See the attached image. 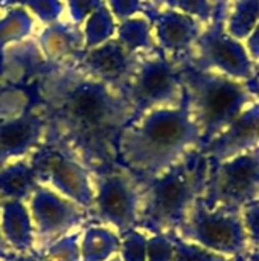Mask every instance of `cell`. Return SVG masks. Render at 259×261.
<instances>
[{
    "mask_svg": "<svg viewBox=\"0 0 259 261\" xmlns=\"http://www.w3.org/2000/svg\"><path fill=\"white\" fill-rule=\"evenodd\" d=\"M37 96L49 135L93 173L118 164L119 138L133 121V110L119 90L67 63L47 64L37 80Z\"/></svg>",
    "mask_w": 259,
    "mask_h": 261,
    "instance_id": "1",
    "label": "cell"
},
{
    "mask_svg": "<svg viewBox=\"0 0 259 261\" xmlns=\"http://www.w3.org/2000/svg\"><path fill=\"white\" fill-rule=\"evenodd\" d=\"M202 147L185 95L177 107L156 109L133 119L119 138L118 162L145 182Z\"/></svg>",
    "mask_w": 259,
    "mask_h": 261,
    "instance_id": "2",
    "label": "cell"
},
{
    "mask_svg": "<svg viewBox=\"0 0 259 261\" xmlns=\"http://www.w3.org/2000/svg\"><path fill=\"white\" fill-rule=\"evenodd\" d=\"M209 168V158L195 148L162 174L142 182L137 228L147 234L176 232L203 196Z\"/></svg>",
    "mask_w": 259,
    "mask_h": 261,
    "instance_id": "3",
    "label": "cell"
},
{
    "mask_svg": "<svg viewBox=\"0 0 259 261\" xmlns=\"http://www.w3.org/2000/svg\"><path fill=\"white\" fill-rule=\"evenodd\" d=\"M180 66L189 113L195 122L203 145L226 130L249 106L256 102L246 81L234 80L214 70H198L189 64Z\"/></svg>",
    "mask_w": 259,
    "mask_h": 261,
    "instance_id": "4",
    "label": "cell"
},
{
    "mask_svg": "<svg viewBox=\"0 0 259 261\" xmlns=\"http://www.w3.org/2000/svg\"><path fill=\"white\" fill-rule=\"evenodd\" d=\"M122 95L133 110V119L156 109L177 107L185 99L180 66L159 46L140 50Z\"/></svg>",
    "mask_w": 259,
    "mask_h": 261,
    "instance_id": "5",
    "label": "cell"
},
{
    "mask_svg": "<svg viewBox=\"0 0 259 261\" xmlns=\"http://www.w3.org/2000/svg\"><path fill=\"white\" fill-rule=\"evenodd\" d=\"M229 5H214V14L208 26L195 40L191 52L177 63L189 64L198 70H214L238 81H250L255 76V63L247 49L226 31Z\"/></svg>",
    "mask_w": 259,
    "mask_h": 261,
    "instance_id": "6",
    "label": "cell"
},
{
    "mask_svg": "<svg viewBox=\"0 0 259 261\" xmlns=\"http://www.w3.org/2000/svg\"><path fill=\"white\" fill-rule=\"evenodd\" d=\"M176 234L185 242L240 260L250 249L243 213L227 208L209 210L202 197L194 203Z\"/></svg>",
    "mask_w": 259,
    "mask_h": 261,
    "instance_id": "7",
    "label": "cell"
},
{
    "mask_svg": "<svg viewBox=\"0 0 259 261\" xmlns=\"http://www.w3.org/2000/svg\"><path fill=\"white\" fill-rule=\"evenodd\" d=\"M95 202L90 217L122 234L137 228L142 206V182L119 162L95 171Z\"/></svg>",
    "mask_w": 259,
    "mask_h": 261,
    "instance_id": "8",
    "label": "cell"
},
{
    "mask_svg": "<svg viewBox=\"0 0 259 261\" xmlns=\"http://www.w3.org/2000/svg\"><path fill=\"white\" fill-rule=\"evenodd\" d=\"M29 159L41 185L55 190L90 213L95 202V176L72 150L49 135Z\"/></svg>",
    "mask_w": 259,
    "mask_h": 261,
    "instance_id": "9",
    "label": "cell"
},
{
    "mask_svg": "<svg viewBox=\"0 0 259 261\" xmlns=\"http://www.w3.org/2000/svg\"><path fill=\"white\" fill-rule=\"evenodd\" d=\"M203 203L209 210L241 211L259 200V147L234 159L211 164Z\"/></svg>",
    "mask_w": 259,
    "mask_h": 261,
    "instance_id": "10",
    "label": "cell"
},
{
    "mask_svg": "<svg viewBox=\"0 0 259 261\" xmlns=\"http://www.w3.org/2000/svg\"><path fill=\"white\" fill-rule=\"evenodd\" d=\"M26 203L35 229L37 251H43L58 239L79 231L90 217L85 208L41 184Z\"/></svg>",
    "mask_w": 259,
    "mask_h": 261,
    "instance_id": "11",
    "label": "cell"
},
{
    "mask_svg": "<svg viewBox=\"0 0 259 261\" xmlns=\"http://www.w3.org/2000/svg\"><path fill=\"white\" fill-rule=\"evenodd\" d=\"M47 136L49 122L38 99L20 113L0 118V167L31 158Z\"/></svg>",
    "mask_w": 259,
    "mask_h": 261,
    "instance_id": "12",
    "label": "cell"
},
{
    "mask_svg": "<svg viewBox=\"0 0 259 261\" xmlns=\"http://www.w3.org/2000/svg\"><path fill=\"white\" fill-rule=\"evenodd\" d=\"M142 12L156 29L157 46L176 63L191 52L203 31V21L174 8L160 11L151 2H145Z\"/></svg>",
    "mask_w": 259,
    "mask_h": 261,
    "instance_id": "13",
    "label": "cell"
},
{
    "mask_svg": "<svg viewBox=\"0 0 259 261\" xmlns=\"http://www.w3.org/2000/svg\"><path fill=\"white\" fill-rule=\"evenodd\" d=\"M139 52H128L119 40H108L99 46L84 49L75 64L87 75L111 86L122 93L137 64Z\"/></svg>",
    "mask_w": 259,
    "mask_h": 261,
    "instance_id": "14",
    "label": "cell"
},
{
    "mask_svg": "<svg viewBox=\"0 0 259 261\" xmlns=\"http://www.w3.org/2000/svg\"><path fill=\"white\" fill-rule=\"evenodd\" d=\"M259 147V101L249 106L226 130L200 150L211 164H220Z\"/></svg>",
    "mask_w": 259,
    "mask_h": 261,
    "instance_id": "15",
    "label": "cell"
},
{
    "mask_svg": "<svg viewBox=\"0 0 259 261\" xmlns=\"http://www.w3.org/2000/svg\"><path fill=\"white\" fill-rule=\"evenodd\" d=\"M43 57L49 66L75 63L85 49V37L79 26L55 21L37 38Z\"/></svg>",
    "mask_w": 259,
    "mask_h": 261,
    "instance_id": "16",
    "label": "cell"
},
{
    "mask_svg": "<svg viewBox=\"0 0 259 261\" xmlns=\"http://www.w3.org/2000/svg\"><path fill=\"white\" fill-rule=\"evenodd\" d=\"M0 231L6 245L14 254H27L37 251L35 229L26 202H2Z\"/></svg>",
    "mask_w": 259,
    "mask_h": 261,
    "instance_id": "17",
    "label": "cell"
},
{
    "mask_svg": "<svg viewBox=\"0 0 259 261\" xmlns=\"http://www.w3.org/2000/svg\"><path fill=\"white\" fill-rule=\"evenodd\" d=\"M38 185L40 179L29 158L0 167V202H27Z\"/></svg>",
    "mask_w": 259,
    "mask_h": 261,
    "instance_id": "18",
    "label": "cell"
},
{
    "mask_svg": "<svg viewBox=\"0 0 259 261\" xmlns=\"http://www.w3.org/2000/svg\"><path fill=\"white\" fill-rule=\"evenodd\" d=\"M121 234L113 228L93 223L84 226L79 232L81 261H107L118 255Z\"/></svg>",
    "mask_w": 259,
    "mask_h": 261,
    "instance_id": "19",
    "label": "cell"
},
{
    "mask_svg": "<svg viewBox=\"0 0 259 261\" xmlns=\"http://www.w3.org/2000/svg\"><path fill=\"white\" fill-rule=\"evenodd\" d=\"M151 31L153 24L148 18H127L118 26V40L131 54L150 50L157 46Z\"/></svg>",
    "mask_w": 259,
    "mask_h": 261,
    "instance_id": "20",
    "label": "cell"
},
{
    "mask_svg": "<svg viewBox=\"0 0 259 261\" xmlns=\"http://www.w3.org/2000/svg\"><path fill=\"white\" fill-rule=\"evenodd\" d=\"M259 21V0H235L229 6L226 31L237 40L247 38Z\"/></svg>",
    "mask_w": 259,
    "mask_h": 261,
    "instance_id": "21",
    "label": "cell"
},
{
    "mask_svg": "<svg viewBox=\"0 0 259 261\" xmlns=\"http://www.w3.org/2000/svg\"><path fill=\"white\" fill-rule=\"evenodd\" d=\"M169 234L172 236L174 248H176L174 261H241L240 258H234V257H227V255L214 252L200 245L185 242L180 237H177L176 232H169Z\"/></svg>",
    "mask_w": 259,
    "mask_h": 261,
    "instance_id": "22",
    "label": "cell"
},
{
    "mask_svg": "<svg viewBox=\"0 0 259 261\" xmlns=\"http://www.w3.org/2000/svg\"><path fill=\"white\" fill-rule=\"evenodd\" d=\"M148 236L140 228H133L121 234L119 258L122 261H147Z\"/></svg>",
    "mask_w": 259,
    "mask_h": 261,
    "instance_id": "23",
    "label": "cell"
},
{
    "mask_svg": "<svg viewBox=\"0 0 259 261\" xmlns=\"http://www.w3.org/2000/svg\"><path fill=\"white\" fill-rule=\"evenodd\" d=\"M79 232L81 231H75L69 236H64L49 245L46 249L40 251L43 254V261H81Z\"/></svg>",
    "mask_w": 259,
    "mask_h": 261,
    "instance_id": "24",
    "label": "cell"
},
{
    "mask_svg": "<svg viewBox=\"0 0 259 261\" xmlns=\"http://www.w3.org/2000/svg\"><path fill=\"white\" fill-rule=\"evenodd\" d=\"M176 248L172 236L168 234H150L147 242V261H174Z\"/></svg>",
    "mask_w": 259,
    "mask_h": 261,
    "instance_id": "25",
    "label": "cell"
},
{
    "mask_svg": "<svg viewBox=\"0 0 259 261\" xmlns=\"http://www.w3.org/2000/svg\"><path fill=\"white\" fill-rule=\"evenodd\" d=\"M171 8L189 14L203 23H209L214 14V3L211 0H174Z\"/></svg>",
    "mask_w": 259,
    "mask_h": 261,
    "instance_id": "26",
    "label": "cell"
},
{
    "mask_svg": "<svg viewBox=\"0 0 259 261\" xmlns=\"http://www.w3.org/2000/svg\"><path fill=\"white\" fill-rule=\"evenodd\" d=\"M243 222L249 236L250 249L259 245V203H249L243 210ZM249 249V251H250Z\"/></svg>",
    "mask_w": 259,
    "mask_h": 261,
    "instance_id": "27",
    "label": "cell"
},
{
    "mask_svg": "<svg viewBox=\"0 0 259 261\" xmlns=\"http://www.w3.org/2000/svg\"><path fill=\"white\" fill-rule=\"evenodd\" d=\"M29 6H32L37 17L43 20L46 24L58 21L60 15L63 14V3L60 0H37V5Z\"/></svg>",
    "mask_w": 259,
    "mask_h": 261,
    "instance_id": "28",
    "label": "cell"
},
{
    "mask_svg": "<svg viewBox=\"0 0 259 261\" xmlns=\"http://www.w3.org/2000/svg\"><path fill=\"white\" fill-rule=\"evenodd\" d=\"M110 6L113 14L122 21L131 18V15L142 12L145 2L143 0H110Z\"/></svg>",
    "mask_w": 259,
    "mask_h": 261,
    "instance_id": "29",
    "label": "cell"
},
{
    "mask_svg": "<svg viewBox=\"0 0 259 261\" xmlns=\"http://www.w3.org/2000/svg\"><path fill=\"white\" fill-rule=\"evenodd\" d=\"M246 49L249 52V57L252 58L253 63H256L259 60V21L255 26V29L250 32V35L247 37V44Z\"/></svg>",
    "mask_w": 259,
    "mask_h": 261,
    "instance_id": "30",
    "label": "cell"
},
{
    "mask_svg": "<svg viewBox=\"0 0 259 261\" xmlns=\"http://www.w3.org/2000/svg\"><path fill=\"white\" fill-rule=\"evenodd\" d=\"M8 261H43V254L40 251H34L27 254H14Z\"/></svg>",
    "mask_w": 259,
    "mask_h": 261,
    "instance_id": "31",
    "label": "cell"
},
{
    "mask_svg": "<svg viewBox=\"0 0 259 261\" xmlns=\"http://www.w3.org/2000/svg\"><path fill=\"white\" fill-rule=\"evenodd\" d=\"M14 255V252L9 249V246L6 245L3 236H2V231H0V260L8 261L11 257Z\"/></svg>",
    "mask_w": 259,
    "mask_h": 261,
    "instance_id": "32",
    "label": "cell"
},
{
    "mask_svg": "<svg viewBox=\"0 0 259 261\" xmlns=\"http://www.w3.org/2000/svg\"><path fill=\"white\" fill-rule=\"evenodd\" d=\"M241 261H259V245L258 246H255V248H252V249L249 251V254H247Z\"/></svg>",
    "mask_w": 259,
    "mask_h": 261,
    "instance_id": "33",
    "label": "cell"
},
{
    "mask_svg": "<svg viewBox=\"0 0 259 261\" xmlns=\"http://www.w3.org/2000/svg\"><path fill=\"white\" fill-rule=\"evenodd\" d=\"M246 86H247V89L255 95V98L259 101V83L250 80V81H246Z\"/></svg>",
    "mask_w": 259,
    "mask_h": 261,
    "instance_id": "34",
    "label": "cell"
},
{
    "mask_svg": "<svg viewBox=\"0 0 259 261\" xmlns=\"http://www.w3.org/2000/svg\"><path fill=\"white\" fill-rule=\"evenodd\" d=\"M150 2H151L156 8H160V6H165V5H166L168 8H171L174 0H150Z\"/></svg>",
    "mask_w": 259,
    "mask_h": 261,
    "instance_id": "35",
    "label": "cell"
},
{
    "mask_svg": "<svg viewBox=\"0 0 259 261\" xmlns=\"http://www.w3.org/2000/svg\"><path fill=\"white\" fill-rule=\"evenodd\" d=\"M253 81H256V83H259V60L255 63V76L252 78Z\"/></svg>",
    "mask_w": 259,
    "mask_h": 261,
    "instance_id": "36",
    "label": "cell"
},
{
    "mask_svg": "<svg viewBox=\"0 0 259 261\" xmlns=\"http://www.w3.org/2000/svg\"><path fill=\"white\" fill-rule=\"evenodd\" d=\"M231 0H214V5H229Z\"/></svg>",
    "mask_w": 259,
    "mask_h": 261,
    "instance_id": "37",
    "label": "cell"
},
{
    "mask_svg": "<svg viewBox=\"0 0 259 261\" xmlns=\"http://www.w3.org/2000/svg\"><path fill=\"white\" fill-rule=\"evenodd\" d=\"M107 261H122V260L119 258V255H114L113 258H110V260H107Z\"/></svg>",
    "mask_w": 259,
    "mask_h": 261,
    "instance_id": "38",
    "label": "cell"
},
{
    "mask_svg": "<svg viewBox=\"0 0 259 261\" xmlns=\"http://www.w3.org/2000/svg\"><path fill=\"white\" fill-rule=\"evenodd\" d=\"M0 208H2V202H0Z\"/></svg>",
    "mask_w": 259,
    "mask_h": 261,
    "instance_id": "39",
    "label": "cell"
},
{
    "mask_svg": "<svg viewBox=\"0 0 259 261\" xmlns=\"http://www.w3.org/2000/svg\"><path fill=\"white\" fill-rule=\"evenodd\" d=\"M256 203H259V200H258V202H256Z\"/></svg>",
    "mask_w": 259,
    "mask_h": 261,
    "instance_id": "40",
    "label": "cell"
},
{
    "mask_svg": "<svg viewBox=\"0 0 259 261\" xmlns=\"http://www.w3.org/2000/svg\"><path fill=\"white\" fill-rule=\"evenodd\" d=\"M0 261H3V260H0Z\"/></svg>",
    "mask_w": 259,
    "mask_h": 261,
    "instance_id": "41",
    "label": "cell"
},
{
    "mask_svg": "<svg viewBox=\"0 0 259 261\" xmlns=\"http://www.w3.org/2000/svg\"><path fill=\"white\" fill-rule=\"evenodd\" d=\"M0 2H2V0H0Z\"/></svg>",
    "mask_w": 259,
    "mask_h": 261,
    "instance_id": "42",
    "label": "cell"
}]
</instances>
